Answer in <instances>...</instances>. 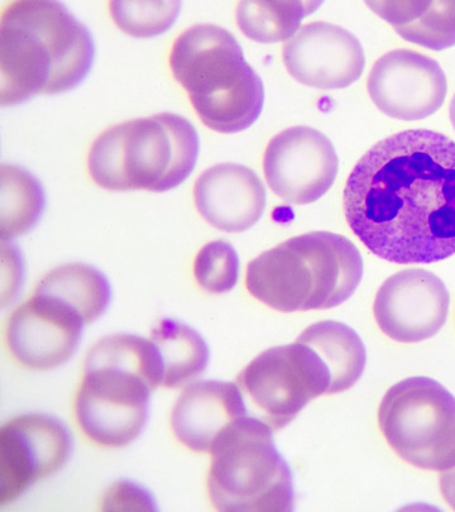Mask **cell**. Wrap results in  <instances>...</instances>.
Wrapping results in <instances>:
<instances>
[{"label": "cell", "instance_id": "cell-5", "mask_svg": "<svg viewBox=\"0 0 455 512\" xmlns=\"http://www.w3.org/2000/svg\"><path fill=\"white\" fill-rule=\"evenodd\" d=\"M170 66L200 121L212 131L233 135L260 118L262 80L231 32L210 23L190 27L176 38Z\"/></svg>", "mask_w": 455, "mask_h": 512}, {"label": "cell", "instance_id": "cell-8", "mask_svg": "<svg viewBox=\"0 0 455 512\" xmlns=\"http://www.w3.org/2000/svg\"><path fill=\"white\" fill-rule=\"evenodd\" d=\"M378 425L397 456L420 470L455 466V396L429 377L392 386L378 409Z\"/></svg>", "mask_w": 455, "mask_h": 512}, {"label": "cell", "instance_id": "cell-9", "mask_svg": "<svg viewBox=\"0 0 455 512\" xmlns=\"http://www.w3.org/2000/svg\"><path fill=\"white\" fill-rule=\"evenodd\" d=\"M236 384L247 415L275 432L287 427L311 400L329 395L332 376L313 348L296 341L258 354Z\"/></svg>", "mask_w": 455, "mask_h": 512}, {"label": "cell", "instance_id": "cell-18", "mask_svg": "<svg viewBox=\"0 0 455 512\" xmlns=\"http://www.w3.org/2000/svg\"><path fill=\"white\" fill-rule=\"evenodd\" d=\"M406 41L442 51L455 46V2H367Z\"/></svg>", "mask_w": 455, "mask_h": 512}, {"label": "cell", "instance_id": "cell-17", "mask_svg": "<svg viewBox=\"0 0 455 512\" xmlns=\"http://www.w3.org/2000/svg\"><path fill=\"white\" fill-rule=\"evenodd\" d=\"M247 415L236 382L208 380L186 387L171 414L172 432L190 451L210 454L231 425Z\"/></svg>", "mask_w": 455, "mask_h": 512}, {"label": "cell", "instance_id": "cell-3", "mask_svg": "<svg viewBox=\"0 0 455 512\" xmlns=\"http://www.w3.org/2000/svg\"><path fill=\"white\" fill-rule=\"evenodd\" d=\"M161 386V366L151 339L112 334L86 354L74 397L80 433L100 448L127 447L147 423L148 403Z\"/></svg>", "mask_w": 455, "mask_h": 512}, {"label": "cell", "instance_id": "cell-16", "mask_svg": "<svg viewBox=\"0 0 455 512\" xmlns=\"http://www.w3.org/2000/svg\"><path fill=\"white\" fill-rule=\"evenodd\" d=\"M194 202L210 226L242 233L256 226L265 212V185L255 171L237 164H219L199 176Z\"/></svg>", "mask_w": 455, "mask_h": 512}, {"label": "cell", "instance_id": "cell-15", "mask_svg": "<svg viewBox=\"0 0 455 512\" xmlns=\"http://www.w3.org/2000/svg\"><path fill=\"white\" fill-rule=\"evenodd\" d=\"M284 62L292 78L310 88H348L361 78L363 47L353 33L327 22L304 26L286 43Z\"/></svg>", "mask_w": 455, "mask_h": 512}, {"label": "cell", "instance_id": "cell-26", "mask_svg": "<svg viewBox=\"0 0 455 512\" xmlns=\"http://www.w3.org/2000/svg\"><path fill=\"white\" fill-rule=\"evenodd\" d=\"M439 486L445 502L455 510V466L443 471L439 478Z\"/></svg>", "mask_w": 455, "mask_h": 512}, {"label": "cell", "instance_id": "cell-19", "mask_svg": "<svg viewBox=\"0 0 455 512\" xmlns=\"http://www.w3.org/2000/svg\"><path fill=\"white\" fill-rule=\"evenodd\" d=\"M33 293L50 296L73 310L84 325L98 320L112 298L110 284L102 272L85 263H66L47 272Z\"/></svg>", "mask_w": 455, "mask_h": 512}, {"label": "cell", "instance_id": "cell-14", "mask_svg": "<svg viewBox=\"0 0 455 512\" xmlns=\"http://www.w3.org/2000/svg\"><path fill=\"white\" fill-rule=\"evenodd\" d=\"M450 295L433 272L405 270L383 282L373 304L382 333L400 343L437 336L447 322Z\"/></svg>", "mask_w": 455, "mask_h": 512}, {"label": "cell", "instance_id": "cell-23", "mask_svg": "<svg viewBox=\"0 0 455 512\" xmlns=\"http://www.w3.org/2000/svg\"><path fill=\"white\" fill-rule=\"evenodd\" d=\"M45 209V193L30 172L14 165H2L3 242L30 231Z\"/></svg>", "mask_w": 455, "mask_h": 512}, {"label": "cell", "instance_id": "cell-1", "mask_svg": "<svg viewBox=\"0 0 455 512\" xmlns=\"http://www.w3.org/2000/svg\"><path fill=\"white\" fill-rule=\"evenodd\" d=\"M344 214L373 255L429 265L455 255V142L410 129L376 143L354 166Z\"/></svg>", "mask_w": 455, "mask_h": 512}, {"label": "cell", "instance_id": "cell-10", "mask_svg": "<svg viewBox=\"0 0 455 512\" xmlns=\"http://www.w3.org/2000/svg\"><path fill=\"white\" fill-rule=\"evenodd\" d=\"M73 438L49 415L17 416L0 429V505L59 472L69 461Z\"/></svg>", "mask_w": 455, "mask_h": 512}, {"label": "cell", "instance_id": "cell-6", "mask_svg": "<svg viewBox=\"0 0 455 512\" xmlns=\"http://www.w3.org/2000/svg\"><path fill=\"white\" fill-rule=\"evenodd\" d=\"M199 151L193 124L179 114L161 113L105 129L91 143L86 165L100 188L165 193L188 179Z\"/></svg>", "mask_w": 455, "mask_h": 512}, {"label": "cell", "instance_id": "cell-20", "mask_svg": "<svg viewBox=\"0 0 455 512\" xmlns=\"http://www.w3.org/2000/svg\"><path fill=\"white\" fill-rule=\"evenodd\" d=\"M298 341L313 348L332 376L329 395L348 391L366 368L367 354L361 337L349 325L333 320L306 328Z\"/></svg>", "mask_w": 455, "mask_h": 512}, {"label": "cell", "instance_id": "cell-25", "mask_svg": "<svg viewBox=\"0 0 455 512\" xmlns=\"http://www.w3.org/2000/svg\"><path fill=\"white\" fill-rule=\"evenodd\" d=\"M194 276L201 289L209 294H227L239 279V256L231 243L214 241L205 244L194 262Z\"/></svg>", "mask_w": 455, "mask_h": 512}, {"label": "cell", "instance_id": "cell-24", "mask_svg": "<svg viewBox=\"0 0 455 512\" xmlns=\"http://www.w3.org/2000/svg\"><path fill=\"white\" fill-rule=\"evenodd\" d=\"M180 9V2H112L110 16L127 35L150 38L169 31Z\"/></svg>", "mask_w": 455, "mask_h": 512}, {"label": "cell", "instance_id": "cell-4", "mask_svg": "<svg viewBox=\"0 0 455 512\" xmlns=\"http://www.w3.org/2000/svg\"><path fill=\"white\" fill-rule=\"evenodd\" d=\"M361 252L348 238L310 232L287 239L249 262V294L281 313L342 305L361 284Z\"/></svg>", "mask_w": 455, "mask_h": 512}, {"label": "cell", "instance_id": "cell-12", "mask_svg": "<svg viewBox=\"0 0 455 512\" xmlns=\"http://www.w3.org/2000/svg\"><path fill=\"white\" fill-rule=\"evenodd\" d=\"M84 327L73 310L33 293L9 315L4 333L8 352L19 366L51 371L74 356Z\"/></svg>", "mask_w": 455, "mask_h": 512}, {"label": "cell", "instance_id": "cell-27", "mask_svg": "<svg viewBox=\"0 0 455 512\" xmlns=\"http://www.w3.org/2000/svg\"><path fill=\"white\" fill-rule=\"evenodd\" d=\"M449 116H450V121H452L453 127L455 129V95L452 99V103H450Z\"/></svg>", "mask_w": 455, "mask_h": 512}, {"label": "cell", "instance_id": "cell-7", "mask_svg": "<svg viewBox=\"0 0 455 512\" xmlns=\"http://www.w3.org/2000/svg\"><path fill=\"white\" fill-rule=\"evenodd\" d=\"M273 430L244 416L213 447L207 478L210 504L224 512H282L294 509L289 464L273 443Z\"/></svg>", "mask_w": 455, "mask_h": 512}, {"label": "cell", "instance_id": "cell-21", "mask_svg": "<svg viewBox=\"0 0 455 512\" xmlns=\"http://www.w3.org/2000/svg\"><path fill=\"white\" fill-rule=\"evenodd\" d=\"M161 366V386L179 389L207 370L209 347L201 334L189 325L162 319L151 332Z\"/></svg>", "mask_w": 455, "mask_h": 512}, {"label": "cell", "instance_id": "cell-22", "mask_svg": "<svg viewBox=\"0 0 455 512\" xmlns=\"http://www.w3.org/2000/svg\"><path fill=\"white\" fill-rule=\"evenodd\" d=\"M322 2H241L236 9L239 30L251 40L276 43L298 35L301 21Z\"/></svg>", "mask_w": 455, "mask_h": 512}, {"label": "cell", "instance_id": "cell-13", "mask_svg": "<svg viewBox=\"0 0 455 512\" xmlns=\"http://www.w3.org/2000/svg\"><path fill=\"white\" fill-rule=\"evenodd\" d=\"M367 88L372 102L386 116L421 121L442 108L448 81L438 61L420 52L395 50L372 66Z\"/></svg>", "mask_w": 455, "mask_h": 512}, {"label": "cell", "instance_id": "cell-11", "mask_svg": "<svg viewBox=\"0 0 455 512\" xmlns=\"http://www.w3.org/2000/svg\"><path fill=\"white\" fill-rule=\"evenodd\" d=\"M337 151L324 133L290 127L272 138L263 155L270 189L284 202L306 205L323 198L337 179Z\"/></svg>", "mask_w": 455, "mask_h": 512}, {"label": "cell", "instance_id": "cell-2", "mask_svg": "<svg viewBox=\"0 0 455 512\" xmlns=\"http://www.w3.org/2000/svg\"><path fill=\"white\" fill-rule=\"evenodd\" d=\"M88 28L51 0L8 3L0 19V104L76 88L93 66Z\"/></svg>", "mask_w": 455, "mask_h": 512}]
</instances>
